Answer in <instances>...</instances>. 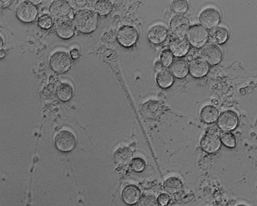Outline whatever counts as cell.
Listing matches in <instances>:
<instances>
[{
    "instance_id": "cell-33",
    "label": "cell",
    "mask_w": 257,
    "mask_h": 206,
    "mask_svg": "<svg viewBox=\"0 0 257 206\" xmlns=\"http://www.w3.org/2000/svg\"><path fill=\"white\" fill-rule=\"evenodd\" d=\"M70 55L73 59H77L79 56V51L77 49L74 48L70 51Z\"/></svg>"
},
{
    "instance_id": "cell-22",
    "label": "cell",
    "mask_w": 257,
    "mask_h": 206,
    "mask_svg": "<svg viewBox=\"0 0 257 206\" xmlns=\"http://www.w3.org/2000/svg\"><path fill=\"white\" fill-rule=\"evenodd\" d=\"M173 75L167 69H163L158 72L157 76V83L162 88H168L173 84Z\"/></svg>"
},
{
    "instance_id": "cell-5",
    "label": "cell",
    "mask_w": 257,
    "mask_h": 206,
    "mask_svg": "<svg viewBox=\"0 0 257 206\" xmlns=\"http://www.w3.org/2000/svg\"><path fill=\"white\" fill-rule=\"evenodd\" d=\"M199 22L206 29L212 30L219 25L221 16L219 11L213 8H207L201 11L199 16Z\"/></svg>"
},
{
    "instance_id": "cell-16",
    "label": "cell",
    "mask_w": 257,
    "mask_h": 206,
    "mask_svg": "<svg viewBox=\"0 0 257 206\" xmlns=\"http://www.w3.org/2000/svg\"><path fill=\"white\" fill-rule=\"evenodd\" d=\"M56 31L59 37L68 39L74 35L75 28L71 20L63 19L57 26Z\"/></svg>"
},
{
    "instance_id": "cell-35",
    "label": "cell",
    "mask_w": 257,
    "mask_h": 206,
    "mask_svg": "<svg viewBox=\"0 0 257 206\" xmlns=\"http://www.w3.org/2000/svg\"><path fill=\"white\" fill-rule=\"evenodd\" d=\"M4 45V39L3 37L0 36V50H2Z\"/></svg>"
},
{
    "instance_id": "cell-19",
    "label": "cell",
    "mask_w": 257,
    "mask_h": 206,
    "mask_svg": "<svg viewBox=\"0 0 257 206\" xmlns=\"http://www.w3.org/2000/svg\"><path fill=\"white\" fill-rule=\"evenodd\" d=\"M229 36L228 30L224 27H219L210 30L209 39L211 43L217 44H224Z\"/></svg>"
},
{
    "instance_id": "cell-7",
    "label": "cell",
    "mask_w": 257,
    "mask_h": 206,
    "mask_svg": "<svg viewBox=\"0 0 257 206\" xmlns=\"http://www.w3.org/2000/svg\"><path fill=\"white\" fill-rule=\"evenodd\" d=\"M199 53L201 57L210 65L219 64L222 58L221 49L213 44L205 45L201 49Z\"/></svg>"
},
{
    "instance_id": "cell-28",
    "label": "cell",
    "mask_w": 257,
    "mask_h": 206,
    "mask_svg": "<svg viewBox=\"0 0 257 206\" xmlns=\"http://www.w3.org/2000/svg\"><path fill=\"white\" fill-rule=\"evenodd\" d=\"M188 8V5L186 1L182 0H175L172 3V8L173 11L179 14L185 13Z\"/></svg>"
},
{
    "instance_id": "cell-25",
    "label": "cell",
    "mask_w": 257,
    "mask_h": 206,
    "mask_svg": "<svg viewBox=\"0 0 257 206\" xmlns=\"http://www.w3.org/2000/svg\"><path fill=\"white\" fill-rule=\"evenodd\" d=\"M95 12L101 16L109 14L113 9V5L110 1L100 0L97 2L94 6Z\"/></svg>"
},
{
    "instance_id": "cell-9",
    "label": "cell",
    "mask_w": 257,
    "mask_h": 206,
    "mask_svg": "<svg viewBox=\"0 0 257 206\" xmlns=\"http://www.w3.org/2000/svg\"><path fill=\"white\" fill-rule=\"evenodd\" d=\"M218 119V126L223 131L230 132L238 127L239 117L234 111H225L220 114Z\"/></svg>"
},
{
    "instance_id": "cell-20",
    "label": "cell",
    "mask_w": 257,
    "mask_h": 206,
    "mask_svg": "<svg viewBox=\"0 0 257 206\" xmlns=\"http://www.w3.org/2000/svg\"><path fill=\"white\" fill-rule=\"evenodd\" d=\"M183 188L182 181L178 177L171 176L167 178L163 183V188L167 194H175Z\"/></svg>"
},
{
    "instance_id": "cell-13",
    "label": "cell",
    "mask_w": 257,
    "mask_h": 206,
    "mask_svg": "<svg viewBox=\"0 0 257 206\" xmlns=\"http://www.w3.org/2000/svg\"><path fill=\"white\" fill-rule=\"evenodd\" d=\"M169 48L173 55L180 57L188 53L190 49V45L184 37L175 36L170 40Z\"/></svg>"
},
{
    "instance_id": "cell-2",
    "label": "cell",
    "mask_w": 257,
    "mask_h": 206,
    "mask_svg": "<svg viewBox=\"0 0 257 206\" xmlns=\"http://www.w3.org/2000/svg\"><path fill=\"white\" fill-rule=\"evenodd\" d=\"M186 36L189 44L197 48L204 46L209 39L207 30L200 25L191 26L187 31Z\"/></svg>"
},
{
    "instance_id": "cell-34",
    "label": "cell",
    "mask_w": 257,
    "mask_h": 206,
    "mask_svg": "<svg viewBox=\"0 0 257 206\" xmlns=\"http://www.w3.org/2000/svg\"><path fill=\"white\" fill-rule=\"evenodd\" d=\"M162 66H163L161 63V61H157L155 65V68L156 71H157L158 72L161 71L163 69Z\"/></svg>"
},
{
    "instance_id": "cell-27",
    "label": "cell",
    "mask_w": 257,
    "mask_h": 206,
    "mask_svg": "<svg viewBox=\"0 0 257 206\" xmlns=\"http://www.w3.org/2000/svg\"><path fill=\"white\" fill-rule=\"evenodd\" d=\"M157 198L152 194H146L140 199L138 206H159Z\"/></svg>"
},
{
    "instance_id": "cell-29",
    "label": "cell",
    "mask_w": 257,
    "mask_h": 206,
    "mask_svg": "<svg viewBox=\"0 0 257 206\" xmlns=\"http://www.w3.org/2000/svg\"><path fill=\"white\" fill-rule=\"evenodd\" d=\"M174 55L169 50H164L161 55V63L163 66L168 67L172 64Z\"/></svg>"
},
{
    "instance_id": "cell-38",
    "label": "cell",
    "mask_w": 257,
    "mask_h": 206,
    "mask_svg": "<svg viewBox=\"0 0 257 206\" xmlns=\"http://www.w3.org/2000/svg\"><path fill=\"white\" fill-rule=\"evenodd\" d=\"M235 206H247L245 204H237Z\"/></svg>"
},
{
    "instance_id": "cell-31",
    "label": "cell",
    "mask_w": 257,
    "mask_h": 206,
    "mask_svg": "<svg viewBox=\"0 0 257 206\" xmlns=\"http://www.w3.org/2000/svg\"><path fill=\"white\" fill-rule=\"evenodd\" d=\"M38 23L39 26L44 29H50L53 25L52 19L48 14H45L40 17Z\"/></svg>"
},
{
    "instance_id": "cell-21",
    "label": "cell",
    "mask_w": 257,
    "mask_h": 206,
    "mask_svg": "<svg viewBox=\"0 0 257 206\" xmlns=\"http://www.w3.org/2000/svg\"><path fill=\"white\" fill-rule=\"evenodd\" d=\"M218 110L212 106H206L202 108L200 112L202 120L207 124L215 122L219 117Z\"/></svg>"
},
{
    "instance_id": "cell-37",
    "label": "cell",
    "mask_w": 257,
    "mask_h": 206,
    "mask_svg": "<svg viewBox=\"0 0 257 206\" xmlns=\"http://www.w3.org/2000/svg\"><path fill=\"white\" fill-rule=\"evenodd\" d=\"M194 59V57H193V56L192 55H189L188 56H187V59L188 61H189L190 62L193 59Z\"/></svg>"
},
{
    "instance_id": "cell-17",
    "label": "cell",
    "mask_w": 257,
    "mask_h": 206,
    "mask_svg": "<svg viewBox=\"0 0 257 206\" xmlns=\"http://www.w3.org/2000/svg\"><path fill=\"white\" fill-rule=\"evenodd\" d=\"M171 74L178 78L185 77L189 72V66L187 61L182 58L175 59L170 66Z\"/></svg>"
},
{
    "instance_id": "cell-24",
    "label": "cell",
    "mask_w": 257,
    "mask_h": 206,
    "mask_svg": "<svg viewBox=\"0 0 257 206\" xmlns=\"http://www.w3.org/2000/svg\"><path fill=\"white\" fill-rule=\"evenodd\" d=\"M132 151L127 147L118 149L114 155L115 161L120 164H126L130 161L132 157Z\"/></svg>"
},
{
    "instance_id": "cell-12",
    "label": "cell",
    "mask_w": 257,
    "mask_h": 206,
    "mask_svg": "<svg viewBox=\"0 0 257 206\" xmlns=\"http://www.w3.org/2000/svg\"><path fill=\"white\" fill-rule=\"evenodd\" d=\"M50 12L56 19H65L73 13L70 5L63 0H56L51 4Z\"/></svg>"
},
{
    "instance_id": "cell-26",
    "label": "cell",
    "mask_w": 257,
    "mask_h": 206,
    "mask_svg": "<svg viewBox=\"0 0 257 206\" xmlns=\"http://www.w3.org/2000/svg\"><path fill=\"white\" fill-rule=\"evenodd\" d=\"M221 143L228 148H234L236 145V139L234 135L230 132L222 131L220 133Z\"/></svg>"
},
{
    "instance_id": "cell-10",
    "label": "cell",
    "mask_w": 257,
    "mask_h": 206,
    "mask_svg": "<svg viewBox=\"0 0 257 206\" xmlns=\"http://www.w3.org/2000/svg\"><path fill=\"white\" fill-rule=\"evenodd\" d=\"M16 14L21 21L29 23L33 22L36 19L38 10L36 7L32 3L24 2L17 7Z\"/></svg>"
},
{
    "instance_id": "cell-18",
    "label": "cell",
    "mask_w": 257,
    "mask_h": 206,
    "mask_svg": "<svg viewBox=\"0 0 257 206\" xmlns=\"http://www.w3.org/2000/svg\"><path fill=\"white\" fill-rule=\"evenodd\" d=\"M141 194L140 189L135 185H128L122 191L123 201L128 204L136 203L140 199Z\"/></svg>"
},
{
    "instance_id": "cell-23",
    "label": "cell",
    "mask_w": 257,
    "mask_h": 206,
    "mask_svg": "<svg viewBox=\"0 0 257 206\" xmlns=\"http://www.w3.org/2000/svg\"><path fill=\"white\" fill-rule=\"evenodd\" d=\"M73 89L68 82H62L57 87V95L63 101H67L72 97Z\"/></svg>"
},
{
    "instance_id": "cell-6",
    "label": "cell",
    "mask_w": 257,
    "mask_h": 206,
    "mask_svg": "<svg viewBox=\"0 0 257 206\" xmlns=\"http://www.w3.org/2000/svg\"><path fill=\"white\" fill-rule=\"evenodd\" d=\"M55 143L59 150L64 152H70L75 148L76 139L71 132L62 130L56 135Z\"/></svg>"
},
{
    "instance_id": "cell-14",
    "label": "cell",
    "mask_w": 257,
    "mask_h": 206,
    "mask_svg": "<svg viewBox=\"0 0 257 206\" xmlns=\"http://www.w3.org/2000/svg\"><path fill=\"white\" fill-rule=\"evenodd\" d=\"M167 36V28L161 24H156L151 26L147 32V37L150 42L156 45L164 43Z\"/></svg>"
},
{
    "instance_id": "cell-11",
    "label": "cell",
    "mask_w": 257,
    "mask_h": 206,
    "mask_svg": "<svg viewBox=\"0 0 257 206\" xmlns=\"http://www.w3.org/2000/svg\"><path fill=\"white\" fill-rule=\"evenodd\" d=\"M190 24L188 19L184 16L177 15L170 20V28L177 37H184L187 33Z\"/></svg>"
},
{
    "instance_id": "cell-8",
    "label": "cell",
    "mask_w": 257,
    "mask_h": 206,
    "mask_svg": "<svg viewBox=\"0 0 257 206\" xmlns=\"http://www.w3.org/2000/svg\"><path fill=\"white\" fill-rule=\"evenodd\" d=\"M118 43L124 47H131L135 44L138 38L137 30L130 26H123L117 33Z\"/></svg>"
},
{
    "instance_id": "cell-30",
    "label": "cell",
    "mask_w": 257,
    "mask_h": 206,
    "mask_svg": "<svg viewBox=\"0 0 257 206\" xmlns=\"http://www.w3.org/2000/svg\"><path fill=\"white\" fill-rule=\"evenodd\" d=\"M131 167L137 172L143 171L146 167V162L141 157L134 158L131 163Z\"/></svg>"
},
{
    "instance_id": "cell-1",
    "label": "cell",
    "mask_w": 257,
    "mask_h": 206,
    "mask_svg": "<svg viewBox=\"0 0 257 206\" xmlns=\"http://www.w3.org/2000/svg\"><path fill=\"white\" fill-rule=\"evenodd\" d=\"M75 28L80 33L90 34L97 28L98 17L93 11L85 9L77 11L73 19Z\"/></svg>"
},
{
    "instance_id": "cell-15",
    "label": "cell",
    "mask_w": 257,
    "mask_h": 206,
    "mask_svg": "<svg viewBox=\"0 0 257 206\" xmlns=\"http://www.w3.org/2000/svg\"><path fill=\"white\" fill-rule=\"evenodd\" d=\"M209 69L207 62L201 57H196L190 62L189 72L191 76L195 78H202L206 76Z\"/></svg>"
},
{
    "instance_id": "cell-32",
    "label": "cell",
    "mask_w": 257,
    "mask_h": 206,
    "mask_svg": "<svg viewBox=\"0 0 257 206\" xmlns=\"http://www.w3.org/2000/svg\"><path fill=\"white\" fill-rule=\"evenodd\" d=\"M157 199L159 203L162 206H165L167 204L170 200L169 196L167 193H162L160 194Z\"/></svg>"
},
{
    "instance_id": "cell-4",
    "label": "cell",
    "mask_w": 257,
    "mask_h": 206,
    "mask_svg": "<svg viewBox=\"0 0 257 206\" xmlns=\"http://www.w3.org/2000/svg\"><path fill=\"white\" fill-rule=\"evenodd\" d=\"M50 64L55 72L63 73L67 72L71 68L72 60L70 56L66 52L57 51L51 55Z\"/></svg>"
},
{
    "instance_id": "cell-36",
    "label": "cell",
    "mask_w": 257,
    "mask_h": 206,
    "mask_svg": "<svg viewBox=\"0 0 257 206\" xmlns=\"http://www.w3.org/2000/svg\"><path fill=\"white\" fill-rule=\"evenodd\" d=\"M6 55V51L4 50H0V58H4Z\"/></svg>"
},
{
    "instance_id": "cell-3",
    "label": "cell",
    "mask_w": 257,
    "mask_h": 206,
    "mask_svg": "<svg viewBox=\"0 0 257 206\" xmlns=\"http://www.w3.org/2000/svg\"><path fill=\"white\" fill-rule=\"evenodd\" d=\"M202 149L208 154L218 152L221 147V142L217 129L207 130L200 141Z\"/></svg>"
}]
</instances>
